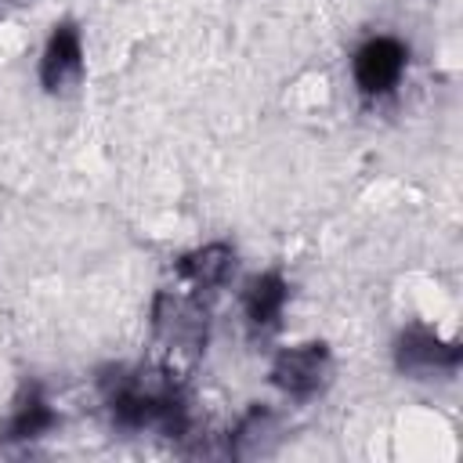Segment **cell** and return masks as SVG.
<instances>
[{
  "label": "cell",
  "mask_w": 463,
  "mask_h": 463,
  "mask_svg": "<svg viewBox=\"0 0 463 463\" xmlns=\"http://www.w3.org/2000/svg\"><path fill=\"white\" fill-rule=\"evenodd\" d=\"M210 333V307L206 297L188 289L184 282L177 289H159L152 304V358L148 365L159 369L170 383L184 387V380L195 373Z\"/></svg>",
  "instance_id": "obj_1"
},
{
  "label": "cell",
  "mask_w": 463,
  "mask_h": 463,
  "mask_svg": "<svg viewBox=\"0 0 463 463\" xmlns=\"http://www.w3.org/2000/svg\"><path fill=\"white\" fill-rule=\"evenodd\" d=\"M329 380H333V354L318 340L300 344V347H286L271 365V383L282 394L300 398V402L322 394L329 387Z\"/></svg>",
  "instance_id": "obj_2"
},
{
  "label": "cell",
  "mask_w": 463,
  "mask_h": 463,
  "mask_svg": "<svg viewBox=\"0 0 463 463\" xmlns=\"http://www.w3.org/2000/svg\"><path fill=\"white\" fill-rule=\"evenodd\" d=\"M459 354H463L459 344H449L423 326L405 329L394 344V365L412 380H430V376L452 373L459 365Z\"/></svg>",
  "instance_id": "obj_3"
},
{
  "label": "cell",
  "mask_w": 463,
  "mask_h": 463,
  "mask_svg": "<svg viewBox=\"0 0 463 463\" xmlns=\"http://www.w3.org/2000/svg\"><path fill=\"white\" fill-rule=\"evenodd\" d=\"M405 43L394 36H373L358 47L354 54V83L362 87V94H387L394 90V83L405 72Z\"/></svg>",
  "instance_id": "obj_4"
},
{
  "label": "cell",
  "mask_w": 463,
  "mask_h": 463,
  "mask_svg": "<svg viewBox=\"0 0 463 463\" xmlns=\"http://www.w3.org/2000/svg\"><path fill=\"white\" fill-rule=\"evenodd\" d=\"M83 76V43H80V29L72 22H61L54 25L47 47H43V58H40V83L43 90L51 94H61V90H72Z\"/></svg>",
  "instance_id": "obj_5"
},
{
  "label": "cell",
  "mask_w": 463,
  "mask_h": 463,
  "mask_svg": "<svg viewBox=\"0 0 463 463\" xmlns=\"http://www.w3.org/2000/svg\"><path fill=\"white\" fill-rule=\"evenodd\" d=\"M232 271H235V250H232L228 242L199 246V250H192V253H184V257L177 260L181 282H184L188 289L203 293V297L217 293V289L232 279Z\"/></svg>",
  "instance_id": "obj_6"
},
{
  "label": "cell",
  "mask_w": 463,
  "mask_h": 463,
  "mask_svg": "<svg viewBox=\"0 0 463 463\" xmlns=\"http://www.w3.org/2000/svg\"><path fill=\"white\" fill-rule=\"evenodd\" d=\"M286 297H289V286L279 271H264V275H253L242 289V311H246V322L253 333H268L279 326V315L286 307Z\"/></svg>",
  "instance_id": "obj_7"
},
{
  "label": "cell",
  "mask_w": 463,
  "mask_h": 463,
  "mask_svg": "<svg viewBox=\"0 0 463 463\" xmlns=\"http://www.w3.org/2000/svg\"><path fill=\"white\" fill-rule=\"evenodd\" d=\"M54 423H58V416H54L51 402L43 398V391H40L36 383H29V387L18 394V402H14L11 416H7V423L0 427V441H4V445L36 441V438H43Z\"/></svg>",
  "instance_id": "obj_8"
},
{
  "label": "cell",
  "mask_w": 463,
  "mask_h": 463,
  "mask_svg": "<svg viewBox=\"0 0 463 463\" xmlns=\"http://www.w3.org/2000/svg\"><path fill=\"white\" fill-rule=\"evenodd\" d=\"M279 438H282L279 416H275L271 409H264V405H253V409L239 420V427L232 430V438H228V452H232L235 459L271 456L275 445H279Z\"/></svg>",
  "instance_id": "obj_9"
}]
</instances>
